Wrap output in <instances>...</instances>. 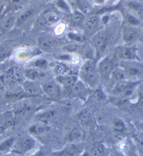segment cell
I'll return each mask as SVG.
<instances>
[{
  "label": "cell",
  "instance_id": "obj_15",
  "mask_svg": "<svg viewBox=\"0 0 143 156\" xmlns=\"http://www.w3.org/2000/svg\"><path fill=\"white\" fill-rule=\"evenodd\" d=\"M99 22H100V18L97 16H92L87 18L83 22V26H84L85 31L88 33L93 31L98 26Z\"/></svg>",
  "mask_w": 143,
  "mask_h": 156
},
{
  "label": "cell",
  "instance_id": "obj_17",
  "mask_svg": "<svg viewBox=\"0 0 143 156\" xmlns=\"http://www.w3.org/2000/svg\"><path fill=\"white\" fill-rule=\"evenodd\" d=\"M72 91L76 96L83 97L84 96L87 95V88L86 85L83 82H77L71 88Z\"/></svg>",
  "mask_w": 143,
  "mask_h": 156
},
{
  "label": "cell",
  "instance_id": "obj_5",
  "mask_svg": "<svg viewBox=\"0 0 143 156\" xmlns=\"http://www.w3.org/2000/svg\"><path fill=\"white\" fill-rule=\"evenodd\" d=\"M92 44L98 54H101L105 49L108 41V32L106 29H101L95 33L92 37Z\"/></svg>",
  "mask_w": 143,
  "mask_h": 156
},
{
  "label": "cell",
  "instance_id": "obj_22",
  "mask_svg": "<svg viewBox=\"0 0 143 156\" xmlns=\"http://www.w3.org/2000/svg\"><path fill=\"white\" fill-rule=\"evenodd\" d=\"M29 130L32 134L40 135L47 132L48 130V128L44 125H32V127H30V128Z\"/></svg>",
  "mask_w": 143,
  "mask_h": 156
},
{
  "label": "cell",
  "instance_id": "obj_30",
  "mask_svg": "<svg viewBox=\"0 0 143 156\" xmlns=\"http://www.w3.org/2000/svg\"><path fill=\"white\" fill-rule=\"evenodd\" d=\"M11 54V50L10 48L4 47L0 48V61L5 60L6 58L10 56Z\"/></svg>",
  "mask_w": 143,
  "mask_h": 156
},
{
  "label": "cell",
  "instance_id": "obj_18",
  "mask_svg": "<svg viewBox=\"0 0 143 156\" xmlns=\"http://www.w3.org/2000/svg\"><path fill=\"white\" fill-rule=\"evenodd\" d=\"M77 82L75 77L72 75H66V76H61L58 79V82L59 84H63L67 88H72L76 82Z\"/></svg>",
  "mask_w": 143,
  "mask_h": 156
},
{
  "label": "cell",
  "instance_id": "obj_38",
  "mask_svg": "<svg viewBox=\"0 0 143 156\" xmlns=\"http://www.w3.org/2000/svg\"><path fill=\"white\" fill-rule=\"evenodd\" d=\"M57 5L60 9H64V10H66V11L69 10L68 5H67V4L63 1V0H58L57 2Z\"/></svg>",
  "mask_w": 143,
  "mask_h": 156
},
{
  "label": "cell",
  "instance_id": "obj_39",
  "mask_svg": "<svg viewBox=\"0 0 143 156\" xmlns=\"http://www.w3.org/2000/svg\"><path fill=\"white\" fill-rule=\"evenodd\" d=\"M138 106L140 108L143 109V98L140 97L139 99H138Z\"/></svg>",
  "mask_w": 143,
  "mask_h": 156
},
{
  "label": "cell",
  "instance_id": "obj_9",
  "mask_svg": "<svg viewBox=\"0 0 143 156\" xmlns=\"http://www.w3.org/2000/svg\"><path fill=\"white\" fill-rule=\"evenodd\" d=\"M22 87L25 94L32 96H38L44 94L41 86L35 81L26 80L22 84Z\"/></svg>",
  "mask_w": 143,
  "mask_h": 156
},
{
  "label": "cell",
  "instance_id": "obj_6",
  "mask_svg": "<svg viewBox=\"0 0 143 156\" xmlns=\"http://www.w3.org/2000/svg\"><path fill=\"white\" fill-rule=\"evenodd\" d=\"M122 39L126 45H133L138 40L140 36V32L137 27H134L127 23L122 27Z\"/></svg>",
  "mask_w": 143,
  "mask_h": 156
},
{
  "label": "cell",
  "instance_id": "obj_14",
  "mask_svg": "<svg viewBox=\"0 0 143 156\" xmlns=\"http://www.w3.org/2000/svg\"><path fill=\"white\" fill-rule=\"evenodd\" d=\"M126 77H127V75H126L125 71L124 70L123 68H121V67L115 68L114 70L112 71L111 76H110V81L112 82L114 85L115 84L118 83L119 82L127 80Z\"/></svg>",
  "mask_w": 143,
  "mask_h": 156
},
{
  "label": "cell",
  "instance_id": "obj_19",
  "mask_svg": "<svg viewBox=\"0 0 143 156\" xmlns=\"http://www.w3.org/2000/svg\"><path fill=\"white\" fill-rule=\"evenodd\" d=\"M59 20V18L57 15L54 14V13H49L44 16L42 18H41L40 20V23L41 26H48V25L54 24L57 23Z\"/></svg>",
  "mask_w": 143,
  "mask_h": 156
},
{
  "label": "cell",
  "instance_id": "obj_7",
  "mask_svg": "<svg viewBox=\"0 0 143 156\" xmlns=\"http://www.w3.org/2000/svg\"><path fill=\"white\" fill-rule=\"evenodd\" d=\"M117 56L121 61H138L137 49L135 46L126 45L120 47L117 51Z\"/></svg>",
  "mask_w": 143,
  "mask_h": 156
},
{
  "label": "cell",
  "instance_id": "obj_43",
  "mask_svg": "<svg viewBox=\"0 0 143 156\" xmlns=\"http://www.w3.org/2000/svg\"><path fill=\"white\" fill-rule=\"evenodd\" d=\"M96 3H98V4H102V3H103L104 0H96Z\"/></svg>",
  "mask_w": 143,
  "mask_h": 156
},
{
  "label": "cell",
  "instance_id": "obj_34",
  "mask_svg": "<svg viewBox=\"0 0 143 156\" xmlns=\"http://www.w3.org/2000/svg\"><path fill=\"white\" fill-rule=\"evenodd\" d=\"M68 37L70 39H71V40H73L78 42H82V40H83L82 36L79 35V34H77L75 33H69L68 34Z\"/></svg>",
  "mask_w": 143,
  "mask_h": 156
},
{
  "label": "cell",
  "instance_id": "obj_20",
  "mask_svg": "<svg viewBox=\"0 0 143 156\" xmlns=\"http://www.w3.org/2000/svg\"><path fill=\"white\" fill-rule=\"evenodd\" d=\"M34 15V11L32 9H29L27 10L22 13L21 15L16 19V25L17 26H20L22 25L25 24L27 21H28L30 18L32 16Z\"/></svg>",
  "mask_w": 143,
  "mask_h": 156
},
{
  "label": "cell",
  "instance_id": "obj_27",
  "mask_svg": "<svg viewBox=\"0 0 143 156\" xmlns=\"http://www.w3.org/2000/svg\"><path fill=\"white\" fill-rule=\"evenodd\" d=\"M128 6L129 8L132 9L133 11H135V12L138 13V14H141V13H143V6L141 4L138 3V2H128Z\"/></svg>",
  "mask_w": 143,
  "mask_h": 156
},
{
  "label": "cell",
  "instance_id": "obj_44",
  "mask_svg": "<svg viewBox=\"0 0 143 156\" xmlns=\"http://www.w3.org/2000/svg\"><path fill=\"white\" fill-rule=\"evenodd\" d=\"M140 128H141L142 130H143V122L140 124Z\"/></svg>",
  "mask_w": 143,
  "mask_h": 156
},
{
  "label": "cell",
  "instance_id": "obj_40",
  "mask_svg": "<svg viewBox=\"0 0 143 156\" xmlns=\"http://www.w3.org/2000/svg\"><path fill=\"white\" fill-rule=\"evenodd\" d=\"M138 94H139V97L143 98V84H141L138 90Z\"/></svg>",
  "mask_w": 143,
  "mask_h": 156
},
{
  "label": "cell",
  "instance_id": "obj_31",
  "mask_svg": "<svg viewBox=\"0 0 143 156\" xmlns=\"http://www.w3.org/2000/svg\"><path fill=\"white\" fill-rule=\"evenodd\" d=\"M79 118L83 122H87L90 121L91 118V113L89 110H84L81 112L79 115Z\"/></svg>",
  "mask_w": 143,
  "mask_h": 156
},
{
  "label": "cell",
  "instance_id": "obj_23",
  "mask_svg": "<svg viewBox=\"0 0 143 156\" xmlns=\"http://www.w3.org/2000/svg\"><path fill=\"white\" fill-rule=\"evenodd\" d=\"M113 128L117 132H123L126 129L125 124L120 118H115L112 122Z\"/></svg>",
  "mask_w": 143,
  "mask_h": 156
},
{
  "label": "cell",
  "instance_id": "obj_13",
  "mask_svg": "<svg viewBox=\"0 0 143 156\" xmlns=\"http://www.w3.org/2000/svg\"><path fill=\"white\" fill-rule=\"evenodd\" d=\"M25 77L27 80L35 81L38 79H41L45 76V73L40 70V69L36 68H27L24 70Z\"/></svg>",
  "mask_w": 143,
  "mask_h": 156
},
{
  "label": "cell",
  "instance_id": "obj_1",
  "mask_svg": "<svg viewBox=\"0 0 143 156\" xmlns=\"http://www.w3.org/2000/svg\"><path fill=\"white\" fill-rule=\"evenodd\" d=\"M81 79L90 88H96L100 82V75L96 63L89 60L83 64L80 70Z\"/></svg>",
  "mask_w": 143,
  "mask_h": 156
},
{
  "label": "cell",
  "instance_id": "obj_46",
  "mask_svg": "<svg viewBox=\"0 0 143 156\" xmlns=\"http://www.w3.org/2000/svg\"><path fill=\"white\" fill-rule=\"evenodd\" d=\"M1 156H10V155H1Z\"/></svg>",
  "mask_w": 143,
  "mask_h": 156
},
{
  "label": "cell",
  "instance_id": "obj_37",
  "mask_svg": "<svg viewBox=\"0 0 143 156\" xmlns=\"http://www.w3.org/2000/svg\"><path fill=\"white\" fill-rule=\"evenodd\" d=\"M46 64H47V61L44 60V59H38V60L34 62V66L38 68L44 67V66H46Z\"/></svg>",
  "mask_w": 143,
  "mask_h": 156
},
{
  "label": "cell",
  "instance_id": "obj_29",
  "mask_svg": "<svg viewBox=\"0 0 143 156\" xmlns=\"http://www.w3.org/2000/svg\"><path fill=\"white\" fill-rule=\"evenodd\" d=\"M126 23L132 26L138 27L140 25V21L137 17L131 14H128L126 16Z\"/></svg>",
  "mask_w": 143,
  "mask_h": 156
},
{
  "label": "cell",
  "instance_id": "obj_25",
  "mask_svg": "<svg viewBox=\"0 0 143 156\" xmlns=\"http://www.w3.org/2000/svg\"><path fill=\"white\" fill-rule=\"evenodd\" d=\"M105 153V147L103 144H98L92 149L91 154L92 156H104Z\"/></svg>",
  "mask_w": 143,
  "mask_h": 156
},
{
  "label": "cell",
  "instance_id": "obj_33",
  "mask_svg": "<svg viewBox=\"0 0 143 156\" xmlns=\"http://www.w3.org/2000/svg\"><path fill=\"white\" fill-rule=\"evenodd\" d=\"M27 0H11V4L16 9L21 8Z\"/></svg>",
  "mask_w": 143,
  "mask_h": 156
},
{
  "label": "cell",
  "instance_id": "obj_4",
  "mask_svg": "<svg viewBox=\"0 0 143 156\" xmlns=\"http://www.w3.org/2000/svg\"><path fill=\"white\" fill-rule=\"evenodd\" d=\"M115 68L116 67L114 66V61L109 57H105L103 58L97 66L100 78L105 81H110V76Z\"/></svg>",
  "mask_w": 143,
  "mask_h": 156
},
{
  "label": "cell",
  "instance_id": "obj_2",
  "mask_svg": "<svg viewBox=\"0 0 143 156\" xmlns=\"http://www.w3.org/2000/svg\"><path fill=\"white\" fill-rule=\"evenodd\" d=\"M140 82H133L125 80L115 84L112 88V92L114 95L128 96L132 94L133 91Z\"/></svg>",
  "mask_w": 143,
  "mask_h": 156
},
{
  "label": "cell",
  "instance_id": "obj_21",
  "mask_svg": "<svg viewBox=\"0 0 143 156\" xmlns=\"http://www.w3.org/2000/svg\"><path fill=\"white\" fill-rule=\"evenodd\" d=\"M80 150L75 146H70L67 147L58 156H79Z\"/></svg>",
  "mask_w": 143,
  "mask_h": 156
},
{
  "label": "cell",
  "instance_id": "obj_41",
  "mask_svg": "<svg viewBox=\"0 0 143 156\" xmlns=\"http://www.w3.org/2000/svg\"><path fill=\"white\" fill-rule=\"evenodd\" d=\"M4 117L3 116V115L2 114H0V127L4 125Z\"/></svg>",
  "mask_w": 143,
  "mask_h": 156
},
{
  "label": "cell",
  "instance_id": "obj_12",
  "mask_svg": "<svg viewBox=\"0 0 143 156\" xmlns=\"http://www.w3.org/2000/svg\"><path fill=\"white\" fill-rule=\"evenodd\" d=\"M18 147L22 153H27L31 151L35 146V141L30 136H25L20 140L18 144Z\"/></svg>",
  "mask_w": 143,
  "mask_h": 156
},
{
  "label": "cell",
  "instance_id": "obj_36",
  "mask_svg": "<svg viewBox=\"0 0 143 156\" xmlns=\"http://www.w3.org/2000/svg\"><path fill=\"white\" fill-rule=\"evenodd\" d=\"M94 96H95V97L98 100L103 101L105 98V94H104L103 91L102 90H100V89H97V90L95 91Z\"/></svg>",
  "mask_w": 143,
  "mask_h": 156
},
{
  "label": "cell",
  "instance_id": "obj_45",
  "mask_svg": "<svg viewBox=\"0 0 143 156\" xmlns=\"http://www.w3.org/2000/svg\"><path fill=\"white\" fill-rule=\"evenodd\" d=\"M117 156H125V155H123V154H122V153H119V154H118V155H117Z\"/></svg>",
  "mask_w": 143,
  "mask_h": 156
},
{
  "label": "cell",
  "instance_id": "obj_11",
  "mask_svg": "<svg viewBox=\"0 0 143 156\" xmlns=\"http://www.w3.org/2000/svg\"><path fill=\"white\" fill-rule=\"evenodd\" d=\"M16 18L13 16H9L4 18L0 23V33L3 34L12 28L16 23Z\"/></svg>",
  "mask_w": 143,
  "mask_h": 156
},
{
  "label": "cell",
  "instance_id": "obj_32",
  "mask_svg": "<svg viewBox=\"0 0 143 156\" xmlns=\"http://www.w3.org/2000/svg\"><path fill=\"white\" fill-rule=\"evenodd\" d=\"M72 21L77 24L79 23H83V22L84 21L85 18L84 17V15L82 14V13L80 12H75L72 14Z\"/></svg>",
  "mask_w": 143,
  "mask_h": 156
},
{
  "label": "cell",
  "instance_id": "obj_24",
  "mask_svg": "<svg viewBox=\"0 0 143 156\" xmlns=\"http://www.w3.org/2000/svg\"><path fill=\"white\" fill-rule=\"evenodd\" d=\"M83 135H84V133H83L82 129H79V128H75L70 133V140L72 141H79V140L82 139Z\"/></svg>",
  "mask_w": 143,
  "mask_h": 156
},
{
  "label": "cell",
  "instance_id": "obj_16",
  "mask_svg": "<svg viewBox=\"0 0 143 156\" xmlns=\"http://www.w3.org/2000/svg\"><path fill=\"white\" fill-rule=\"evenodd\" d=\"M32 111V106L27 102H23L21 104L16 107V114L18 115L23 117L29 116Z\"/></svg>",
  "mask_w": 143,
  "mask_h": 156
},
{
  "label": "cell",
  "instance_id": "obj_26",
  "mask_svg": "<svg viewBox=\"0 0 143 156\" xmlns=\"http://www.w3.org/2000/svg\"><path fill=\"white\" fill-rule=\"evenodd\" d=\"M13 72H14V75L18 83L22 84L26 80L24 75V71H22L18 68H13Z\"/></svg>",
  "mask_w": 143,
  "mask_h": 156
},
{
  "label": "cell",
  "instance_id": "obj_3",
  "mask_svg": "<svg viewBox=\"0 0 143 156\" xmlns=\"http://www.w3.org/2000/svg\"><path fill=\"white\" fill-rule=\"evenodd\" d=\"M127 76L138 77L143 75V63L136 61H121V66Z\"/></svg>",
  "mask_w": 143,
  "mask_h": 156
},
{
  "label": "cell",
  "instance_id": "obj_42",
  "mask_svg": "<svg viewBox=\"0 0 143 156\" xmlns=\"http://www.w3.org/2000/svg\"><path fill=\"white\" fill-rule=\"evenodd\" d=\"M80 156H92V155L91 154V153H88L87 151H84V152Z\"/></svg>",
  "mask_w": 143,
  "mask_h": 156
},
{
  "label": "cell",
  "instance_id": "obj_28",
  "mask_svg": "<svg viewBox=\"0 0 143 156\" xmlns=\"http://www.w3.org/2000/svg\"><path fill=\"white\" fill-rule=\"evenodd\" d=\"M13 143H14V139L13 138L6 139V141H3L0 144V151L3 152V151L9 150L11 148V146H13Z\"/></svg>",
  "mask_w": 143,
  "mask_h": 156
},
{
  "label": "cell",
  "instance_id": "obj_10",
  "mask_svg": "<svg viewBox=\"0 0 143 156\" xmlns=\"http://www.w3.org/2000/svg\"><path fill=\"white\" fill-rule=\"evenodd\" d=\"M38 44L43 51H49L54 46V40L49 35H43L38 39Z\"/></svg>",
  "mask_w": 143,
  "mask_h": 156
},
{
  "label": "cell",
  "instance_id": "obj_8",
  "mask_svg": "<svg viewBox=\"0 0 143 156\" xmlns=\"http://www.w3.org/2000/svg\"><path fill=\"white\" fill-rule=\"evenodd\" d=\"M41 86L44 94L47 95L48 97L56 98L60 97V96L61 95V87L58 82L56 81L51 80V81L46 82Z\"/></svg>",
  "mask_w": 143,
  "mask_h": 156
},
{
  "label": "cell",
  "instance_id": "obj_35",
  "mask_svg": "<svg viewBox=\"0 0 143 156\" xmlns=\"http://www.w3.org/2000/svg\"><path fill=\"white\" fill-rule=\"evenodd\" d=\"M79 6L81 10L84 12H87L88 11H89V4L88 5L84 0H79Z\"/></svg>",
  "mask_w": 143,
  "mask_h": 156
}]
</instances>
